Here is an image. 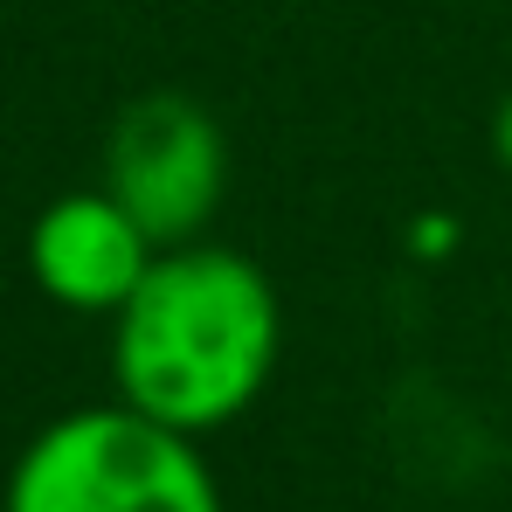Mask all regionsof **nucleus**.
<instances>
[{"label":"nucleus","mask_w":512,"mask_h":512,"mask_svg":"<svg viewBox=\"0 0 512 512\" xmlns=\"http://www.w3.org/2000/svg\"><path fill=\"white\" fill-rule=\"evenodd\" d=\"M104 326L111 395L201 443L243 423L284 367V291L222 236L160 250Z\"/></svg>","instance_id":"nucleus-1"},{"label":"nucleus","mask_w":512,"mask_h":512,"mask_svg":"<svg viewBox=\"0 0 512 512\" xmlns=\"http://www.w3.org/2000/svg\"><path fill=\"white\" fill-rule=\"evenodd\" d=\"M0 512H229V499L201 436L111 395L49 416L14 450Z\"/></svg>","instance_id":"nucleus-2"},{"label":"nucleus","mask_w":512,"mask_h":512,"mask_svg":"<svg viewBox=\"0 0 512 512\" xmlns=\"http://www.w3.org/2000/svg\"><path fill=\"white\" fill-rule=\"evenodd\" d=\"M97 180L139 215V229L173 250L215 236L229 208V132L222 118L187 90H146L132 97L104 132Z\"/></svg>","instance_id":"nucleus-3"},{"label":"nucleus","mask_w":512,"mask_h":512,"mask_svg":"<svg viewBox=\"0 0 512 512\" xmlns=\"http://www.w3.org/2000/svg\"><path fill=\"white\" fill-rule=\"evenodd\" d=\"M153 256H160V243L139 229V215L104 180L56 194L28 222V277H35V291L56 312H77V319H111L139 291Z\"/></svg>","instance_id":"nucleus-4"},{"label":"nucleus","mask_w":512,"mask_h":512,"mask_svg":"<svg viewBox=\"0 0 512 512\" xmlns=\"http://www.w3.org/2000/svg\"><path fill=\"white\" fill-rule=\"evenodd\" d=\"M492 160L512 173V90H506V104L492 111Z\"/></svg>","instance_id":"nucleus-5"}]
</instances>
